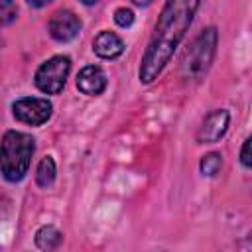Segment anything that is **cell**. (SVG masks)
<instances>
[{"label": "cell", "instance_id": "obj_13", "mask_svg": "<svg viewBox=\"0 0 252 252\" xmlns=\"http://www.w3.org/2000/svg\"><path fill=\"white\" fill-rule=\"evenodd\" d=\"M18 8L14 0H0V22L2 24H10L16 20Z\"/></svg>", "mask_w": 252, "mask_h": 252}, {"label": "cell", "instance_id": "obj_8", "mask_svg": "<svg viewBox=\"0 0 252 252\" xmlns=\"http://www.w3.org/2000/svg\"><path fill=\"white\" fill-rule=\"evenodd\" d=\"M77 89L87 96H98L106 89V73L98 65H87L77 75Z\"/></svg>", "mask_w": 252, "mask_h": 252}, {"label": "cell", "instance_id": "obj_11", "mask_svg": "<svg viewBox=\"0 0 252 252\" xmlns=\"http://www.w3.org/2000/svg\"><path fill=\"white\" fill-rule=\"evenodd\" d=\"M55 173H57V167H55V161L51 156H45L39 163H37V169H35V183L43 189H47L53 181H55Z\"/></svg>", "mask_w": 252, "mask_h": 252}, {"label": "cell", "instance_id": "obj_6", "mask_svg": "<svg viewBox=\"0 0 252 252\" xmlns=\"http://www.w3.org/2000/svg\"><path fill=\"white\" fill-rule=\"evenodd\" d=\"M49 35L59 41V43H67L71 39H75L81 32V20L71 12V10H57L47 24Z\"/></svg>", "mask_w": 252, "mask_h": 252}, {"label": "cell", "instance_id": "obj_4", "mask_svg": "<svg viewBox=\"0 0 252 252\" xmlns=\"http://www.w3.org/2000/svg\"><path fill=\"white\" fill-rule=\"evenodd\" d=\"M69 73H71V59L67 55H53L51 59L43 61L37 67L33 83L41 93L57 94L63 91Z\"/></svg>", "mask_w": 252, "mask_h": 252}, {"label": "cell", "instance_id": "obj_1", "mask_svg": "<svg viewBox=\"0 0 252 252\" xmlns=\"http://www.w3.org/2000/svg\"><path fill=\"white\" fill-rule=\"evenodd\" d=\"M201 0H165L140 63V83L156 81L185 37Z\"/></svg>", "mask_w": 252, "mask_h": 252}, {"label": "cell", "instance_id": "obj_14", "mask_svg": "<svg viewBox=\"0 0 252 252\" xmlns=\"http://www.w3.org/2000/svg\"><path fill=\"white\" fill-rule=\"evenodd\" d=\"M114 22L120 28H130L134 24V12L130 8H116L114 10Z\"/></svg>", "mask_w": 252, "mask_h": 252}, {"label": "cell", "instance_id": "obj_3", "mask_svg": "<svg viewBox=\"0 0 252 252\" xmlns=\"http://www.w3.org/2000/svg\"><path fill=\"white\" fill-rule=\"evenodd\" d=\"M217 43H219V33H217V28L213 26L203 30L193 39V43L185 51L183 65H181L183 75L187 79H201L209 71L217 53Z\"/></svg>", "mask_w": 252, "mask_h": 252}, {"label": "cell", "instance_id": "obj_17", "mask_svg": "<svg viewBox=\"0 0 252 252\" xmlns=\"http://www.w3.org/2000/svg\"><path fill=\"white\" fill-rule=\"evenodd\" d=\"M132 2H134V4H138V6H148L152 0H132Z\"/></svg>", "mask_w": 252, "mask_h": 252}, {"label": "cell", "instance_id": "obj_12", "mask_svg": "<svg viewBox=\"0 0 252 252\" xmlns=\"http://www.w3.org/2000/svg\"><path fill=\"white\" fill-rule=\"evenodd\" d=\"M220 167H222V156L217 154V152H211V154L203 156L201 161H199V169L207 177H215L220 171Z\"/></svg>", "mask_w": 252, "mask_h": 252}, {"label": "cell", "instance_id": "obj_15", "mask_svg": "<svg viewBox=\"0 0 252 252\" xmlns=\"http://www.w3.org/2000/svg\"><path fill=\"white\" fill-rule=\"evenodd\" d=\"M250 138H246L244 140V144H242V150H240V163H242V167L244 169H250V165H252V158H250Z\"/></svg>", "mask_w": 252, "mask_h": 252}, {"label": "cell", "instance_id": "obj_2", "mask_svg": "<svg viewBox=\"0 0 252 252\" xmlns=\"http://www.w3.org/2000/svg\"><path fill=\"white\" fill-rule=\"evenodd\" d=\"M35 152V140L18 130H8L0 142V173L6 181H22L30 169L32 156Z\"/></svg>", "mask_w": 252, "mask_h": 252}, {"label": "cell", "instance_id": "obj_7", "mask_svg": "<svg viewBox=\"0 0 252 252\" xmlns=\"http://www.w3.org/2000/svg\"><path fill=\"white\" fill-rule=\"evenodd\" d=\"M228 124H230V112L228 110H224V108L211 110L205 116L201 128L197 132V142L199 144H215V142H219L226 134Z\"/></svg>", "mask_w": 252, "mask_h": 252}, {"label": "cell", "instance_id": "obj_16", "mask_svg": "<svg viewBox=\"0 0 252 252\" xmlns=\"http://www.w3.org/2000/svg\"><path fill=\"white\" fill-rule=\"evenodd\" d=\"M51 0H28V4L30 6H33V8H43V6H47Z\"/></svg>", "mask_w": 252, "mask_h": 252}, {"label": "cell", "instance_id": "obj_9", "mask_svg": "<svg viewBox=\"0 0 252 252\" xmlns=\"http://www.w3.org/2000/svg\"><path fill=\"white\" fill-rule=\"evenodd\" d=\"M93 49H94V53H96L98 57H102V59H116V57L122 55V51H124V41H122L114 32L104 30V32H100V33L94 37Z\"/></svg>", "mask_w": 252, "mask_h": 252}, {"label": "cell", "instance_id": "obj_10", "mask_svg": "<svg viewBox=\"0 0 252 252\" xmlns=\"http://www.w3.org/2000/svg\"><path fill=\"white\" fill-rule=\"evenodd\" d=\"M61 240H63V234L51 224L41 226L35 232V246L41 248V250H53V248H57L61 244Z\"/></svg>", "mask_w": 252, "mask_h": 252}, {"label": "cell", "instance_id": "obj_18", "mask_svg": "<svg viewBox=\"0 0 252 252\" xmlns=\"http://www.w3.org/2000/svg\"><path fill=\"white\" fill-rule=\"evenodd\" d=\"M81 2H83V4H87V6H93V4H96L98 0H81Z\"/></svg>", "mask_w": 252, "mask_h": 252}, {"label": "cell", "instance_id": "obj_5", "mask_svg": "<svg viewBox=\"0 0 252 252\" xmlns=\"http://www.w3.org/2000/svg\"><path fill=\"white\" fill-rule=\"evenodd\" d=\"M12 112H14L16 120H20L28 126H41L51 118L53 104L47 98L24 96L12 104Z\"/></svg>", "mask_w": 252, "mask_h": 252}]
</instances>
